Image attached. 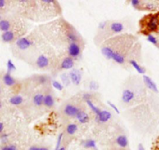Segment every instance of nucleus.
I'll return each mask as SVG.
<instances>
[{
	"mask_svg": "<svg viewBox=\"0 0 159 150\" xmlns=\"http://www.w3.org/2000/svg\"><path fill=\"white\" fill-rule=\"evenodd\" d=\"M74 66V60L70 57H66L62 60V63H61L60 68L61 69L63 70H69L72 69Z\"/></svg>",
	"mask_w": 159,
	"mask_h": 150,
	"instance_id": "11",
	"label": "nucleus"
},
{
	"mask_svg": "<svg viewBox=\"0 0 159 150\" xmlns=\"http://www.w3.org/2000/svg\"><path fill=\"white\" fill-rule=\"evenodd\" d=\"M82 145L86 148H92V149H96L97 148V144L95 141L93 139H86V140L82 142Z\"/></svg>",
	"mask_w": 159,
	"mask_h": 150,
	"instance_id": "19",
	"label": "nucleus"
},
{
	"mask_svg": "<svg viewBox=\"0 0 159 150\" xmlns=\"http://www.w3.org/2000/svg\"><path fill=\"white\" fill-rule=\"evenodd\" d=\"M68 54L69 57L73 59H77L81 54V48L80 44L76 42L70 43L68 46Z\"/></svg>",
	"mask_w": 159,
	"mask_h": 150,
	"instance_id": "2",
	"label": "nucleus"
},
{
	"mask_svg": "<svg viewBox=\"0 0 159 150\" xmlns=\"http://www.w3.org/2000/svg\"><path fill=\"white\" fill-rule=\"evenodd\" d=\"M6 6V1L4 0H0V9L3 8Z\"/></svg>",
	"mask_w": 159,
	"mask_h": 150,
	"instance_id": "37",
	"label": "nucleus"
},
{
	"mask_svg": "<svg viewBox=\"0 0 159 150\" xmlns=\"http://www.w3.org/2000/svg\"><path fill=\"white\" fill-rule=\"evenodd\" d=\"M111 118V114L108 111H101L99 114L96 116V120L100 123H106Z\"/></svg>",
	"mask_w": 159,
	"mask_h": 150,
	"instance_id": "9",
	"label": "nucleus"
},
{
	"mask_svg": "<svg viewBox=\"0 0 159 150\" xmlns=\"http://www.w3.org/2000/svg\"><path fill=\"white\" fill-rule=\"evenodd\" d=\"M52 86L54 87L56 90H59V91H62V90H63V85H62V83H61L60 82H59V81L57 80L52 81Z\"/></svg>",
	"mask_w": 159,
	"mask_h": 150,
	"instance_id": "25",
	"label": "nucleus"
},
{
	"mask_svg": "<svg viewBox=\"0 0 159 150\" xmlns=\"http://www.w3.org/2000/svg\"><path fill=\"white\" fill-rule=\"evenodd\" d=\"M34 44L33 41L31 39H29L28 38H20L16 40V45L20 50L21 51H25L30 48Z\"/></svg>",
	"mask_w": 159,
	"mask_h": 150,
	"instance_id": "3",
	"label": "nucleus"
},
{
	"mask_svg": "<svg viewBox=\"0 0 159 150\" xmlns=\"http://www.w3.org/2000/svg\"><path fill=\"white\" fill-rule=\"evenodd\" d=\"M116 144L121 148H126L129 145V141H128L127 137L124 135H119L116 139Z\"/></svg>",
	"mask_w": 159,
	"mask_h": 150,
	"instance_id": "13",
	"label": "nucleus"
},
{
	"mask_svg": "<svg viewBox=\"0 0 159 150\" xmlns=\"http://www.w3.org/2000/svg\"><path fill=\"white\" fill-rule=\"evenodd\" d=\"M145 27L149 32H154L159 27V13L151 15L147 18Z\"/></svg>",
	"mask_w": 159,
	"mask_h": 150,
	"instance_id": "1",
	"label": "nucleus"
},
{
	"mask_svg": "<svg viewBox=\"0 0 159 150\" xmlns=\"http://www.w3.org/2000/svg\"><path fill=\"white\" fill-rule=\"evenodd\" d=\"M69 76H70L71 82H73L74 85H79L80 83V82H81L82 74L80 70L76 69V68H73L70 72V73H69Z\"/></svg>",
	"mask_w": 159,
	"mask_h": 150,
	"instance_id": "5",
	"label": "nucleus"
},
{
	"mask_svg": "<svg viewBox=\"0 0 159 150\" xmlns=\"http://www.w3.org/2000/svg\"><path fill=\"white\" fill-rule=\"evenodd\" d=\"M86 103L88 105V107H89L90 108H91V111H93V112L95 114V116H97L98 114H99V113L101 112V111L102 110L99 109L98 108L97 106H95V105L94 104V103H93L92 101H91V99H88V100H86Z\"/></svg>",
	"mask_w": 159,
	"mask_h": 150,
	"instance_id": "23",
	"label": "nucleus"
},
{
	"mask_svg": "<svg viewBox=\"0 0 159 150\" xmlns=\"http://www.w3.org/2000/svg\"><path fill=\"white\" fill-rule=\"evenodd\" d=\"M58 150H66V148H65V147H63V146H62V147L61 146L60 148H59Z\"/></svg>",
	"mask_w": 159,
	"mask_h": 150,
	"instance_id": "41",
	"label": "nucleus"
},
{
	"mask_svg": "<svg viewBox=\"0 0 159 150\" xmlns=\"http://www.w3.org/2000/svg\"><path fill=\"white\" fill-rule=\"evenodd\" d=\"M2 20V17H1V15H0V21Z\"/></svg>",
	"mask_w": 159,
	"mask_h": 150,
	"instance_id": "43",
	"label": "nucleus"
},
{
	"mask_svg": "<svg viewBox=\"0 0 159 150\" xmlns=\"http://www.w3.org/2000/svg\"><path fill=\"white\" fill-rule=\"evenodd\" d=\"M0 93H1V88H0Z\"/></svg>",
	"mask_w": 159,
	"mask_h": 150,
	"instance_id": "44",
	"label": "nucleus"
},
{
	"mask_svg": "<svg viewBox=\"0 0 159 150\" xmlns=\"http://www.w3.org/2000/svg\"><path fill=\"white\" fill-rule=\"evenodd\" d=\"M106 27H108V21H102L98 25V28L102 30H105Z\"/></svg>",
	"mask_w": 159,
	"mask_h": 150,
	"instance_id": "34",
	"label": "nucleus"
},
{
	"mask_svg": "<svg viewBox=\"0 0 159 150\" xmlns=\"http://www.w3.org/2000/svg\"><path fill=\"white\" fill-rule=\"evenodd\" d=\"M61 80H62V83L66 86H69L70 83V76H69V74L67 75L66 73H63V74L61 76Z\"/></svg>",
	"mask_w": 159,
	"mask_h": 150,
	"instance_id": "26",
	"label": "nucleus"
},
{
	"mask_svg": "<svg viewBox=\"0 0 159 150\" xmlns=\"http://www.w3.org/2000/svg\"><path fill=\"white\" fill-rule=\"evenodd\" d=\"M2 80L5 85L8 86H13L16 84V79L12 76L11 73H7L4 74L3 77H2Z\"/></svg>",
	"mask_w": 159,
	"mask_h": 150,
	"instance_id": "14",
	"label": "nucleus"
},
{
	"mask_svg": "<svg viewBox=\"0 0 159 150\" xmlns=\"http://www.w3.org/2000/svg\"><path fill=\"white\" fill-rule=\"evenodd\" d=\"M44 96H45V95L42 94V93H37V94H35L33 97L34 104L37 107L42 106L44 103Z\"/></svg>",
	"mask_w": 159,
	"mask_h": 150,
	"instance_id": "17",
	"label": "nucleus"
},
{
	"mask_svg": "<svg viewBox=\"0 0 159 150\" xmlns=\"http://www.w3.org/2000/svg\"><path fill=\"white\" fill-rule=\"evenodd\" d=\"M146 7L148 10H153V9L154 8V6L153 5L152 3H148V4H147L146 7Z\"/></svg>",
	"mask_w": 159,
	"mask_h": 150,
	"instance_id": "36",
	"label": "nucleus"
},
{
	"mask_svg": "<svg viewBox=\"0 0 159 150\" xmlns=\"http://www.w3.org/2000/svg\"><path fill=\"white\" fill-rule=\"evenodd\" d=\"M2 41L5 43H10L11 41H13L15 38V34L14 32L12 31V30H9V31L3 32L2 33V36H1Z\"/></svg>",
	"mask_w": 159,
	"mask_h": 150,
	"instance_id": "15",
	"label": "nucleus"
},
{
	"mask_svg": "<svg viewBox=\"0 0 159 150\" xmlns=\"http://www.w3.org/2000/svg\"><path fill=\"white\" fill-rule=\"evenodd\" d=\"M78 130V126L76 125V124H70V125H67L66 128V133L68 135H74L75 133Z\"/></svg>",
	"mask_w": 159,
	"mask_h": 150,
	"instance_id": "22",
	"label": "nucleus"
},
{
	"mask_svg": "<svg viewBox=\"0 0 159 150\" xmlns=\"http://www.w3.org/2000/svg\"><path fill=\"white\" fill-rule=\"evenodd\" d=\"M135 98V93L133 90H129V89H126L123 91L122 93V101L125 104H129L131 101H133Z\"/></svg>",
	"mask_w": 159,
	"mask_h": 150,
	"instance_id": "7",
	"label": "nucleus"
},
{
	"mask_svg": "<svg viewBox=\"0 0 159 150\" xmlns=\"http://www.w3.org/2000/svg\"><path fill=\"white\" fill-rule=\"evenodd\" d=\"M49 65V59L45 55H41L38 56L36 60V65L39 68H45Z\"/></svg>",
	"mask_w": 159,
	"mask_h": 150,
	"instance_id": "8",
	"label": "nucleus"
},
{
	"mask_svg": "<svg viewBox=\"0 0 159 150\" xmlns=\"http://www.w3.org/2000/svg\"><path fill=\"white\" fill-rule=\"evenodd\" d=\"M89 86H90V89H91V90H96L98 89L99 86H98V84L97 82H95V81H91V82H90Z\"/></svg>",
	"mask_w": 159,
	"mask_h": 150,
	"instance_id": "31",
	"label": "nucleus"
},
{
	"mask_svg": "<svg viewBox=\"0 0 159 150\" xmlns=\"http://www.w3.org/2000/svg\"><path fill=\"white\" fill-rule=\"evenodd\" d=\"M11 24L7 20H2L0 21V30L2 32H7L10 30Z\"/></svg>",
	"mask_w": 159,
	"mask_h": 150,
	"instance_id": "21",
	"label": "nucleus"
},
{
	"mask_svg": "<svg viewBox=\"0 0 159 150\" xmlns=\"http://www.w3.org/2000/svg\"><path fill=\"white\" fill-rule=\"evenodd\" d=\"M79 111V108L76 106H75V105L71 104H68L66 105L63 109L64 114L68 116V117H76V114H78Z\"/></svg>",
	"mask_w": 159,
	"mask_h": 150,
	"instance_id": "6",
	"label": "nucleus"
},
{
	"mask_svg": "<svg viewBox=\"0 0 159 150\" xmlns=\"http://www.w3.org/2000/svg\"><path fill=\"white\" fill-rule=\"evenodd\" d=\"M62 137H63V134H62V133L59 134V136H58L57 143H56V150H58L61 147V144H62Z\"/></svg>",
	"mask_w": 159,
	"mask_h": 150,
	"instance_id": "28",
	"label": "nucleus"
},
{
	"mask_svg": "<svg viewBox=\"0 0 159 150\" xmlns=\"http://www.w3.org/2000/svg\"><path fill=\"white\" fill-rule=\"evenodd\" d=\"M131 5L134 7V8H138L142 5V2L140 0H132L131 1Z\"/></svg>",
	"mask_w": 159,
	"mask_h": 150,
	"instance_id": "30",
	"label": "nucleus"
},
{
	"mask_svg": "<svg viewBox=\"0 0 159 150\" xmlns=\"http://www.w3.org/2000/svg\"><path fill=\"white\" fill-rule=\"evenodd\" d=\"M28 150H40V146L38 145H32L29 148Z\"/></svg>",
	"mask_w": 159,
	"mask_h": 150,
	"instance_id": "35",
	"label": "nucleus"
},
{
	"mask_svg": "<svg viewBox=\"0 0 159 150\" xmlns=\"http://www.w3.org/2000/svg\"><path fill=\"white\" fill-rule=\"evenodd\" d=\"M138 150H145L144 147L143 146V145H142V144H140V145H138Z\"/></svg>",
	"mask_w": 159,
	"mask_h": 150,
	"instance_id": "39",
	"label": "nucleus"
},
{
	"mask_svg": "<svg viewBox=\"0 0 159 150\" xmlns=\"http://www.w3.org/2000/svg\"><path fill=\"white\" fill-rule=\"evenodd\" d=\"M7 73H11L12 72L15 71V70L16 69V65H14V63H13V61H12L11 59H9V60L7 61Z\"/></svg>",
	"mask_w": 159,
	"mask_h": 150,
	"instance_id": "24",
	"label": "nucleus"
},
{
	"mask_svg": "<svg viewBox=\"0 0 159 150\" xmlns=\"http://www.w3.org/2000/svg\"><path fill=\"white\" fill-rule=\"evenodd\" d=\"M2 108V103H1V101H0V108Z\"/></svg>",
	"mask_w": 159,
	"mask_h": 150,
	"instance_id": "42",
	"label": "nucleus"
},
{
	"mask_svg": "<svg viewBox=\"0 0 159 150\" xmlns=\"http://www.w3.org/2000/svg\"><path fill=\"white\" fill-rule=\"evenodd\" d=\"M148 41H149V42H151V44H154V45H157V38H156L154 36H153L152 34L148 35Z\"/></svg>",
	"mask_w": 159,
	"mask_h": 150,
	"instance_id": "29",
	"label": "nucleus"
},
{
	"mask_svg": "<svg viewBox=\"0 0 159 150\" xmlns=\"http://www.w3.org/2000/svg\"><path fill=\"white\" fill-rule=\"evenodd\" d=\"M109 28V32L111 34H118L123 31L124 25L119 21H113L108 26Z\"/></svg>",
	"mask_w": 159,
	"mask_h": 150,
	"instance_id": "4",
	"label": "nucleus"
},
{
	"mask_svg": "<svg viewBox=\"0 0 159 150\" xmlns=\"http://www.w3.org/2000/svg\"><path fill=\"white\" fill-rule=\"evenodd\" d=\"M107 103H108V106H109L110 108H112L113 110H114V111H115V112H116V113H117L118 114H120V111H119V110L118 109V108H117V107L116 106V105L114 104H113V103H111V102H110V101H108V102H107Z\"/></svg>",
	"mask_w": 159,
	"mask_h": 150,
	"instance_id": "32",
	"label": "nucleus"
},
{
	"mask_svg": "<svg viewBox=\"0 0 159 150\" xmlns=\"http://www.w3.org/2000/svg\"><path fill=\"white\" fill-rule=\"evenodd\" d=\"M143 82L146 85V86L148 87L149 90H151V91H154L155 93H157L158 92V90H157V85L155 84V82L149 77V76H146V75H143Z\"/></svg>",
	"mask_w": 159,
	"mask_h": 150,
	"instance_id": "10",
	"label": "nucleus"
},
{
	"mask_svg": "<svg viewBox=\"0 0 159 150\" xmlns=\"http://www.w3.org/2000/svg\"><path fill=\"white\" fill-rule=\"evenodd\" d=\"M3 129H4L3 123H2V122H0V134H1V133L2 132Z\"/></svg>",
	"mask_w": 159,
	"mask_h": 150,
	"instance_id": "38",
	"label": "nucleus"
},
{
	"mask_svg": "<svg viewBox=\"0 0 159 150\" xmlns=\"http://www.w3.org/2000/svg\"><path fill=\"white\" fill-rule=\"evenodd\" d=\"M0 150H18V148L15 145L10 144V145H3Z\"/></svg>",
	"mask_w": 159,
	"mask_h": 150,
	"instance_id": "27",
	"label": "nucleus"
},
{
	"mask_svg": "<svg viewBox=\"0 0 159 150\" xmlns=\"http://www.w3.org/2000/svg\"><path fill=\"white\" fill-rule=\"evenodd\" d=\"M76 118L77 119V121L80 122V123H81V124H86L88 123V122H89L90 121L89 115H88L85 111H81V110H80L78 114H76Z\"/></svg>",
	"mask_w": 159,
	"mask_h": 150,
	"instance_id": "12",
	"label": "nucleus"
},
{
	"mask_svg": "<svg viewBox=\"0 0 159 150\" xmlns=\"http://www.w3.org/2000/svg\"><path fill=\"white\" fill-rule=\"evenodd\" d=\"M40 150H50V149L45 146H40Z\"/></svg>",
	"mask_w": 159,
	"mask_h": 150,
	"instance_id": "40",
	"label": "nucleus"
},
{
	"mask_svg": "<svg viewBox=\"0 0 159 150\" xmlns=\"http://www.w3.org/2000/svg\"><path fill=\"white\" fill-rule=\"evenodd\" d=\"M129 64H130V65H132L133 67H134V69H135L136 71L137 72V73H140V74L143 75L145 73L144 68H143V67L141 66V65H139V64L137 63V62L136 60H134V59H130V60H129Z\"/></svg>",
	"mask_w": 159,
	"mask_h": 150,
	"instance_id": "20",
	"label": "nucleus"
},
{
	"mask_svg": "<svg viewBox=\"0 0 159 150\" xmlns=\"http://www.w3.org/2000/svg\"><path fill=\"white\" fill-rule=\"evenodd\" d=\"M55 104V100L53 98L52 95L47 93L44 96V103L43 105L48 108H52Z\"/></svg>",
	"mask_w": 159,
	"mask_h": 150,
	"instance_id": "16",
	"label": "nucleus"
},
{
	"mask_svg": "<svg viewBox=\"0 0 159 150\" xmlns=\"http://www.w3.org/2000/svg\"><path fill=\"white\" fill-rule=\"evenodd\" d=\"M10 103L14 106H19L24 103V98L20 95H14L10 97Z\"/></svg>",
	"mask_w": 159,
	"mask_h": 150,
	"instance_id": "18",
	"label": "nucleus"
},
{
	"mask_svg": "<svg viewBox=\"0 0 159 150\" xmlns=\"http://www.w3.org/2000/svg\"><path fill=\"white\" fill-rule=\"evenodd\" d=\"M47 81H48V78L45 76H40L38 77V82H39V83L45 84L46 83Z\"/></svg>",
	"mask_w": 159,
	"mask_h": 150,
	"instance_id": "33",
	"label": "nucleus"
}]
</instances>
